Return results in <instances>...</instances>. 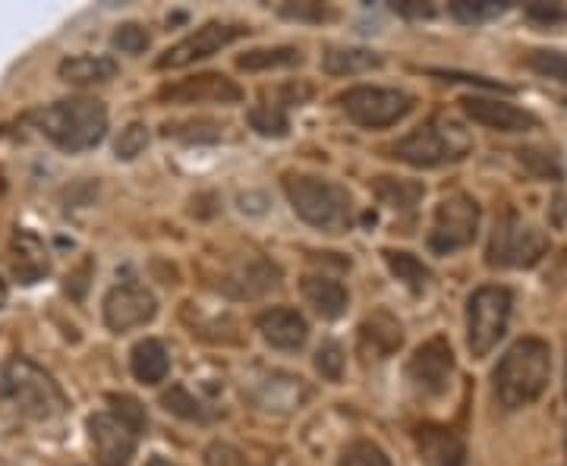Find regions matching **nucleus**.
I'll use <instances>...</instances> for the list:
<instances>
[{"instance_id": "f257e3e1", "label": "nucleus", "mask_w": 567, "mask_h": 466, "mask_svg": "<svg viewBox=\"0 0 567 466\" xmlns=\"http://www.w3.org/2000/svg\"><path fill=\"white\" fill-rule=\"evenodd\" d=\"M29 123L61 152L80 155V152H89L104 139L107 107L95 99H63V102L44 104L39 111H32Z\"/></svg>"}, {"instance_id": "f03ea898", "label": "nucleus", "mask_w": 567, "mask_h": 466, "mask_svg": "<svg viewBox=\"0 0 567 466\" xmlns=\"http://www.w3.org/2000/svg\"><path fill=\"white\" fill-rule=\"evenodd\" d=\"M551 375V350L539 338H524L511 346L495 369V394L505 410H520L543 397Z\"/></svg>"}, {"instance_id": "7ed1b4c3", "label": "nucleus", "mask_w": 567, "mask_h": 466, "mask_svg": "<svg viewBox=\"0 0 567 466\" xmlns=\"http://www.w3.org/2000/svg\"><path fill=\"white\" fill-rule=\"evenodd\" d=\"M0 397L20 413L22 420L51 423L66 413V397L58 382L32 360H10L0 369Z\"/></svg>"}, {"instance_id": "20e7f679", "label": "nucleus", "mask_w": 567, "mask_h": 466, "mask_svg": "<svg viewBox=\"0 0 567 466\" xmlns=\"http://www.w3.org/2000/svg\"><path fill=\"white\" fill-rule=\"evenodd\" d=\"M284 193L293 211L324 234H347L353 227V199L341 183L309 177V174H287Z\"/></svg>"}, {"instance_id": "39448f33", "label": "nucleus", "mask_w": 567, "mask_h": 466, "mask_svg": "<svg viewBox=\"0 0 567 466\" xmlns=\"http://www.w3.org/2000/svg\"><path fill=\"white\" fill-rule=\"evenodd\" d=\"M470 152H473L470 133L451 117H432L394 145V158L410 167H442V164L461 162Z\"/></svg>"}, {"instance_id": "423d86ee", "label": "nucleus", "mask_w": 567, "mask_h": 466, "mask_svg": "<svg viewBox=\"0 0 567 466\" xmlns=\"http://www.w3.org/2000/svg\"><path fill=\"white\" fill-rule=\"evenodd\" d=\"M548 249V237L543 230H536L517 211H502V218L492 227L488 237L486 262L492 268H529L536 265Z\"/></svg>"}, {"instance_id": "0eeeda50", "label": "nucleus", "mask_w": 567, "mask_h": 466, "mask_svg": "<svg viewBox=\"0 0 567 466\" xmlns=\"http://www.w3.org/2000/svg\"><path fill=\"white\" fill-rule=\"evenodd\" d=\"M514 297L507 287H480L466 303V344L473 356H486L505 338Z\"/></svg>"}, {"instance_id": "6e6552de", "label": "nucleus", "mask_w": 567, "mask_h": 466, "mask_svg": "<svg viewBox=\"0 0 567 466\" xmlns=\"http://www.w3.org/2000/svg\"><path fill=\"white\" fill-rule=\"evenodd\" d=\"M344 114L353 123H360L365 130H382L404 121L413 111V95H406L401 89H379V85H357L347 89L338 99Z\"/></svg>"}, {"instance_id": "1a4fd4ad", "label": "nucleus", "mask_w": 567, "mask_h": 466, "mask_svg": "<svg viewBox=\"0 0 567 466\" xmlns=\"http://www.w3.org/2000/svg\"><path fill=\"white\" fill-rule=\"evenodd\" d=\"M476 230H480V205L466 193H454V196H445L435 208L429 246L435 252H457L476 240Z\"/></svg>"}, {"instance_id": "9d476101", "label": "nucleus", "mask_w": 567, "mask_h": 466, "mask_svg": "<svg viewBox=\"0 0 567 466\" xmlns=\"http://www.w3.org/2000/svg\"><path fill=\"white\" fill-rule=\"evenodd\" d=\"M246 32H249V29L240 25V22H205L196 32H189L186 39H181L177 44H171L162 58L155 61V66H158V70H183V66H189V63L218 54L221 48L234 44L237 39H244Z\"/></svg>"}, {"instance_id": "9b49d317", "label": "nucleus", "mask_w": 567, "mask_h": 466, "mask_svg": "<svg viewBox=\"0 0 567 466\" xmlns=\"http://www.w3.org/2000/svg\"><path fill=\"white\" fill-rule=\"evenodd\" d=\"M454 379V350L447 338L425 341L406 363V382L420 397H442Z\"/></svg>"}, {"instance_id": "f8f14e48", "label": "nucleus", "mask_w": 567, "mask_h": 466, "mask_svg": "<svg viewBox=\"0 0 567 466\" xmlns=\"http://www.w3.org/2000/svg\"><path fill=\"white\" fill-rule=\"evenodd\" d=\"M155 312H158V303H155L152 290H145L136 281L111 287V293L104 297V324L114 334H123V331H133L140 324L152 322Z\"/></svg>"}, {"instance_id": "ddd939ff", "label": "nucleus", "mask_w": 567, "mask_h": 466, "mask_svg": "<svg viewBox=\"0 0 567 466\" xmlns=\"http://www.w3.org/2000/svg\"><path fill=\"white\" fill-rule=\"evenodd\" d=\"M158 99L177 104H237L244 102V89L221 73H203V76H189V80L174 82V85H164Z\"/></svg>"}, {"instance_id": "4468645a", "label": "nucleus", "mask_w": 567, "mask_h": 466, "mask_svg": "<svg viewBox=\"0 0 567 466\" xmlns=\"http://www.w3.org/2000/svg\"><path fill=\"white\" fill-rule=\"evenodd\" d=\"M89 435H92V445L99 451L102 466H130L140 435L126 423H121L114 413H95L89 420Z\"/></svg>"}, {"instance_id": "2eb2a0df", "label": "nucleus", "mask_w": 567, "mask_h": 466, "mask_svg": "<svg viewBox=\"0 0 567 466\" xmlns=\"http://www.w3.org/2000/svg\"><path fill=\"white\" fill-rule=\"evenodd\" d=\"M461 104H464V114L470 121L486 126V130H495V133H527V130L539 126L536 114H529V111H524V107H517V104L511 102L470 95Z\"/></svg>"}, {"instance_id": "dca6fc26", "label": "nucleus", "mask_w": 567, "mask_h": 466, "mask_svg": "<svg viewBox=\"0 0 567 466\" xmlns=\"http://www.w3.org/2000/svg\"><path fill=\"white\" fill-rule=\"evenodd\" d=\"M10 268L20 284H39L41 278L51 271V256L39 234L32 230H17L10 240Z\"/></svg>"}, {"instance_id": "f3484780", "label": "nucleus", "mask_w": 567, "mask_h": 466, "mask_svg": "<svg viewBox=\"0 0 567 466\" xmlns=\"http://www.w3.org/2000/svg\"><path fill=\"white\" fill-rule=\"evenodd\" d=\"M256 328L262 331V338L278 350H300L309 338L306 319L297 309H268L256 319Z\"/></svg>"}, {"instance_id": "a211bd4d", "label": "nucleus", "mask_w": 567, "mask_h": 466, "mask_svg": "<svg viewBox=\"0 0 567 466\" xmlns=\"http://www.w3.org/2000/svg\"><path fill=\"white\" fill-rule=\"evenodd\" d=\"M416 447L425 466H464V442L439 426H425L416 432Z\"/></svg>"}, {"instance_id": "6ab92c4d", "label": "nucleus", "mask_w": 567, "mask_h": 466, "mask_svg": "<svg viewBox=\"0 0 567 466\" xmlns=\"http://www.w3.org/2000/svg\"><path fill=\"white\" fill-rule=\"evenodd\" d=\"M117 61L107 58V54H76V58H66L58 66V76L63 82H73V85H92V82H107L117 76Z\"/></svg>"}, {"instance_id": "aec40b11", "label": "nucleus", "mask_w": 567, "mask_h": 466, "mask_svg": "<svg viewBox=\"0 0 567 466\" xmlns=\"http://www.w3.org/2000/svg\"><path fill=\"white\" fill-rule=\"evenodd\" d=\"M130 369H133V375L140 379L142 385H158L167 379V372H171V360H167V350H164L162 341H140V344L133 346V353H130Z\"/></svg>"}, {"instance_id": "412c9836", "label": "nucleus", "mask_w": 567, "mask_h": 466, "mask_svg": "<svg viewBox=\"0 0 567 466\" xmlns=\"http://www.w3.org/2000/svg\"><path fill=\"white\" fill-rule=\"evenodd\" d=\"M303 297L322 319H341L347 312V290L331 278H303Z\"/></svg>"}, {"instance_id": "4be33fe9", "label": "nucleus", "mask_w": 567, "mask_h": 466, "mask_svg": "<svg viewBox=\"0 0 567 466\" xmlns=\"http://www.w3.org/2000/svg\"><path fill=\"white\" fill-rule=\"evenodd\" d=\"M360 341H363V353H372V356L385 360L388 353H394V350L401 346L404 334H401V324L394 322L388 312H379V315H372L369 322H363V328H360Z\"/></svg>"}, {"instance_id": "5701e85b", "label": "nucleus", "mask_w": 567, "mask_h": 466, "mask_svg": "<svg viewBox=\"0 0 567 466\" xmlns=\"http://www.w3.org/2000/svg\"><path fill=\"white\" fill-rule=\"evenodd\" d=\"M322 66L324 73H331V76H357V73L379 70L382 58L375 51H365V48H328Z\"/></svg>"}, {"instance_id": "b1692460", "label": "nucleus", "mask_w": 567, "mask_h": 466, "mask_svg": "<svg viewBox=\"0 0 567 466\" xmlns=\"http://www.w3.org/2000/svg\"><path fill=\"white\" fill-rule=\"evenodd\" d=\"M385 262L388 268H391V275H394L410 293H423L425 287H429V281H432V271H429L413 252H394V249H385Z\"/></svg>"}, {"instance_id": "393cba45", "label": "nucleus", "mask_w": 567, "mask_h": 466, "mask_svg": "<svg viewBox=\"0 0 567 466\" xmlns=\"http://www.w3.org/2000/svg\"><path fill=\"white\" fill-rule=\"evenodd\" d=\"M293 63H303V54L297 48H259V51L244 54L237 66L240 70H278V66H293Z\"/></svg>"}, {"instance_id": "a878e982", "label": "nucleus", "mask_w": 567, "mask_h": 466, "mask_svg": "<svg viewBox=\"0 0 567 466\" xmlns=\"http://www.w3.org/2000/svg\"><path fill=\"white\" fill-rule=\"evenodd\" d=\"M249 123H252V130H256V133H262V136H275V139L287 136V130H290V121H287L284 104H275V102L252 107V111H249Z\"/></svg>"}, {"instance_id": "bb28decb", "label": "nucleus", "mask_w": 567, "mask_h": 466, "mask_svg": "<svg viewBox=\"0 0 567 466\" xmlns=\"http://www.w3.org/2000/svg\"><path fill=\"white\" fill-rule=\"evenodd\" d=\"M527 66L546 80L567 85V51H529Z\"/></svg>"}, {"instance_id": "cd10ccee", "label": "nucleus", "mask_w": 567, "mask_h": 466, "mask_svg": "<svg viewBox=\"0 0 567 466\" xmlns=\"http://www.w3.org/2000/svg\"><path fill=\"white\" fill-rule=\"evenodd\" d=\"M167 136H177L183 143H218L221 139V126L208 121H186V123H167L164 126Z\"/></svg>"}, {"instance_id": "c85d7f7f", "label": "nucleus", "mask_w": 567, "mask_h": 466, "mask_svg": "<svg viewBox=\"0 0 567 466\" xmlns=\"http://www.w3.org/2000/svg\"><path fill=\"white\" fill-rule=\"evenodd\" d=\"M162 404L167 413H174V416H181V420H205L203 404H199L183 385H174L171 391H164Z\"/></svg>"}, {"instance_id": "c756f323", "label": "nucleus", "mask_w": 567, "mask_h": 466, "mask_svg": "<svg viewBox=\"0 0 567 466\" xmlns=\"http://www.w3.org/2000/svg\"><path fill=\"white\" fill-rule=\"evenodd\" d=\"M379 196H382V203L391 205V208H413L416 205V199L423 196V189L416 186V183H398V180H388V177H382L379 180Z\"/></svg>"}, {"instance_id": "7c9ffc66", "label": "nucleus", "mask_w": 567, "mask_h": 466, "mask_svg": "<svg viewBox=\"0 0 567 466\" xmlns=\"http://www.w3.org/2000/svg\"><path fill=\"white\" fill-rule=\"evenodd\" d=\"M451 13L461 22H483L505 13V3H498V0H451Z\"/></svg>"}, {"instance_id": "2f4dec72", "label": "nucleus", "mask_w": 567, "mask_h": 466, "mask_svg": "<svg viewBox=\"0 0 567 466\" xmlns=\"http://www.w3.org/2000/svg\"><path fill=\"white\" fill-rule=\"evenodd\" d=\"M145 145H148V126L130 123L126 130H121L114 152H117V158H123V162H133V158H140L142 152H145Z\"/></svg>"}, {"instance_id": "473e14b6", "label": "nucleus", "mask_w": 567, "mask_h": 466, "mask_svg": "<svg viewBox=\"0 0 567 466\" xmlns=\"http://www.w3.org/2000/svg\"><path fill=\"white\" fill-rule=\"evenodd\" d=\"M338 466H391V460L385 457V451L372 442H353L341 454V464Z\"/></svg>"}, {"instance_id": "72a5a7b5", "label": "nucleus", "mask_w": 567, "mask_h": 466, "mask_svg": "<svg viewBox=\"0 0 567 466\" xmlns=\"http://www.w3.org/2000/svg\"><path fill=\"white\" fill-rule=\"evenodd\" d=\"M111 44L123 54H142L148 48V32L142 29L140 22H123V25H117V32L111 35Z\"/></svg>"}, {"instance_id": "f704fd0d", "label": "nucleus", "mask_w": 567, "mask_h": 466, "mask_svg": "<svg viewBox=\"0 0 567 466\" xmlns=\"http://www.w3.org/2000/svg\"><path fill=\"white\" fill-rule=\"evenodd\" d=\"M520 164H527L529 170L543 180H561V164L555 162L546 152H536V148H520Z\"/></svg>"}, {"instance_id": "c9c22d12", "label": "nucleus", "mask_w": 567, "mask_h": 466, "mask_svg": "<svg viewBox=\"0 0 567 466\" xmlns=\"http://www.w3.org/2000/svg\"><path fill=\"white\" fill-rule=\"evenodd\" d=\"M316 369L322 372L324 379L338 382V379H341V372H344V350L334 344V341H328V344L316 353Z\"/></svg>"}, {"instance_id": "e433bc0d", "label": "nucleus", "mask_w": 567, "mask_h": 466, "mask_svg": "<svg viewBox=\"0 0 567 466\" xmlns=\"http://www.w3.org/2000/svg\"><path fill=\"white\" fill-rule=\"evenodd\" d=\"M111 404H114V416L140 435L142 428H145V410L140 406V401H133V397H111Z\"/></svg>"}, {"instance_id": "4c0bfd02", "label": "nucleus", "mask_w": 567, "mask_h": 466, "mask_svg": "<svg viewBox=\"0 0 567 466\" xmlns=\"http://www.w3.org/2000/svg\"><path fill=\"white\" fill-rule=\"evenodd\" d=\"M281 17H290V20H322L328 17L322 3H297V7H281Z\"/></svg>"}, {"instance_id": "58836bf2", "label": "nucleus", "mask_w": 567, "mask_h": 466, "mask_svg": "<svg viewBox=\"0 0 567 466\" xmlns=\"http://www.w3.org/2000/svg\"><path fill=\"white\" fill-rule=\"evenodd\" d=\"M394 10L404 13V17H432V7L423 3V0H398Z\"/></svg>"}, {"instance_id": "ea45409f", "label": "nucleus", "mask_w": 567, "mask_h": 466, "mask_svg": "<svg viewBox=\"0 0 567 466\" xmlns=\"http://www.w3.org/2000/svg\"><path fill=\"white\" fill-rule=\"evenodd\" d=\"M145 466H177V464H171L167 457H152V460H148Z\"/></svg>"}, {"instance_id": "a19ab883", "label": "nucleus", "mask_w": 567, "mask_h": 466, "mask_svg": "<svg viewBox=\"0 0 567 466\" xmlns=\"http://www.w3.org/2000/svg\"><path fill=\"white\" fill-rule=\"evenodd\" d=\"M3 300H7V287L0 284V306H3Z\"/></svg>"}, {"instance_id": "79ce46f5", "label": "nucleus", "mask_w": 567, "mask_h": 466, "mask_svg": "<svg viewBox=\"0 0 567 466\" xmlns=\"http://www.w3.org/2000/svg\"><path fill=\"white\" fill-rule=\"evenodd\" d=\"M0 196H3V180H0Z\"/></svg>"}, {"instance_id": "37998d69", "label": "nucleus", "mask_w": 567, "mask_h": 466, "mask_svg": "<svg viewBox=\"0 0 567 466\" xmlns=\"http://www.w3.org/2000/svg\"><path fill=\"white\" fill-rule=\"evenodd\" d=\"M565 379H567V375H565Z\"/></svg>"}]
</instances>
